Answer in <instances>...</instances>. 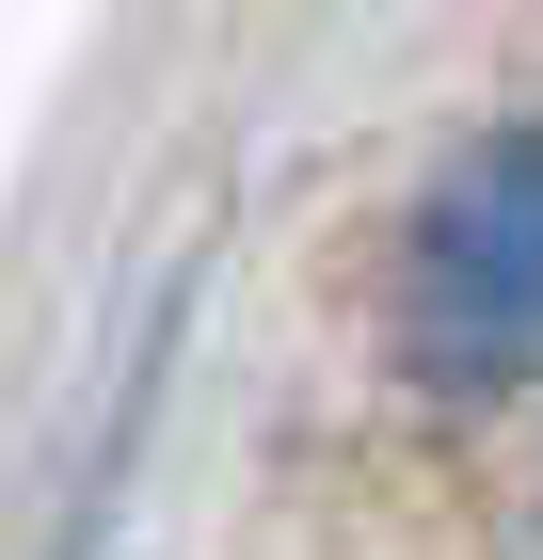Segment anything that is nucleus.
<instances>
[{
	"label": "nucleus",
	"instance_id": "f257e3e1",
	"mask_svg": "<svg viewBox=\"0 0 543 560\" xmlns=\"http://www.w3.org/2000/svg\"><path fill=\"white\" fill-rule=\"evenodd\" d=\"M383 337L416 385H511L543 369V113L480 129L400 224L383 272Z\"/></svg>",
	"mask_w": 543,
	"mask_h": 560
}]
</instances>
